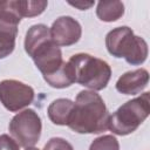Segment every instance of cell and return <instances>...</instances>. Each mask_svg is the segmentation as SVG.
Returning a JSON list of instances; mask_svg holds the SVG:
<instances>
[{
	"instance_id": "cell-1",
	"label": "cell",
	"mask_w": 150,
	"mask_h": 150,
	"mask_svg": "<svg viewBox=\"0 0 150 150\" xmlns=\"http://www.w3.org/2000/svg\"><path fill=\"white\" fill-rule=\"evenodd\" d=\"M25 50L42 73L45 81L54 88H66L74 83L68 62L62 60V53L50 36L45 25L32 26L25 39Z\"/></svg>"
},
{
	"instance_id": "cell-2",
	"label": "cell",
	"mask_w": 150,
	"mask_h": 150,
	"mask_svg": "<svg viewBox=\"0 0 150 150\" xmlns=\"http://www.w3.org/2000/svg\"><path fill=\"white\" fill-rule=\"evenodd\" d=\"M109 112L102 97L93 90L80 91L68 127L79 134H100L109 127Z\"/></svg>"
},
{
	"instance_id": "cell-3",
	"label": "cell",
	"mask_w": 150,
	"mask_h": 150,
	"mask_svg": "<svg viewBox=\"0 0 150 150\" xmlns=\"http://www.w3.org/2000/svg\"><path fill=\"white\" fill-rule=\"evenodd\" d=\"M68 64L74 82L87 87L93 91L105 88L111 76L110 66L105 61L89 54L81 53L73 55L69 59Z\"/></svg>"
},
{
	"instance_id": "cell-4",
	"label": "cell",
	"mask_w": 150,
	"mask_h": 150,
	"mask_svg": "<svg viewBox=\"0 0 150 150\" xmlns=\"http://www.w3.org/2000/svg\"><path fill=\"white\" fill-rule=\"evenodd\" d=\"M108 52L115 57H123L132 66L143 63L148 56V45L141 36L127 27H117L110 30L105 38Z\"/></svg>"
},
{
	"instance_id": "cell-5",
	"label": "cell",
	"mask_w": 150,
	"mask_h": 150,
	"mask_svg": "<svg viewBox=\"0 0 150 150\" xmlns=\"http://www.w3.org/2000/svg\"><path fill=\"white\" fill-rule=\"evenodd\" d=\"M149 93H144L141 96L121 105L109 117L108 129L121 136L131 134L144 122V120L149 116Z\"/></svg>"
},
{
	"instance_id": "cell-6",
	"label": "cell",
	"mask_w": 150,
	"mask_h": 150,
	"mask_svg": "<svg viewBox=\"0 0 150 150\" xmlns=\"http://www.w3.org/2000/svg\"><path fill=\"white\" fill-rule=\"evenodd\" d=\"M41 120L33 109H26L15 115L9 123V132L25 148L36 144L41 135Z\"/></svg>"
},
{
	"instance_id": "cell-7",
	"label": "cell",
	"mask_w": 150,
	"mask_h": 150,
	"mask_svg": "<svg viewBox=\"0 0 150 150\" xmlns=\"http://www.w3.org/2000/svg\"><path fill=\"white\" fill-rule=\"evenodd\" d=\"M34 100V90L32 87L16 81L4 80L0 82V102L9 111H18Z\"/></svg>"
},
{
	"instance_id": "cell-8",
	"label": "cell",
	"mask_w": 150,
	"mask_h": 150,
	"mask_svg": "<svg viewBox=\"0 0 150 150\" xmlns=\"http://www.w3.org/2000/svg\"><path fill=\"white\" fill-rule=\"evenodd\" d=\"M53 42L56 46H71L81 38V26L71 16H61L56 19L49 29Z\"/></svg>"
},
{
	"instance_id": "cell-9",
	"label": "cell",
	"mask_w": 150,
	"mask_h": 150,
	"mask_svg": "<svg viewBox=\"0 0 150 150\" xmlns=\"http://www.w3.org/2000/svg\"><path fill=\"white\" fill-rule=\"evenodd\" d=\"M149 74L145 69H136L123 74L116 82V89L125 95H136L148 84Z\"/></svg>"
},
{
	"instance_id": "cell-10",
	"label": "cell",
	"mask_w": 150,
	"mask_h": 150,
	"mask_svg": "<svg viewBox=\"0 0 150 150\" xmlns=\"http://www.w3.org/2000/svg\"><path fill=\"white\" fill-rule=\"evenodd\" d=\"M74 102L67 98H57L50 103L48 107V117L49 120L57 125H68V122L71 116Z\"/></svg>"
},
{
	"instance_id": "cell-11",
	"label": "cell",
	"mask_w": 150,
	"mask_h": 150,
	"mask_svg": "<svg viewBox=\"0 0 150 150\" xmlns=\"http://www.w3.org/2000/svg\"><path fill=\"white\" fill-rule=\"evenodd\" d=\"M18 25L0 20V59L8 56L15 47Z\"/></svg>"
},
{
	"instance_id": "cell-12",
	"label": "cell",
	"mask_w": 150,
	"mask_h": 150,
	"mask_svg": "<svg viewBox=\"0 0 150 150\" xmlns=\"http://www.w3.org/2000/svg\"><path fill=\"white\" fill-rule=\"evenodd\" d=\"M96 13L102 21H116L123 15L124 6L121 1H101L97 5Z\"/></svg>"
},
{
	"instance_id": "cell-13",
	"label": "cell",
	"mask_w": 150,
	"mask_h": 150,
	"mask_svg": "<svg viewBox=\"0 0 150 150\" xmlns=\"http://www.w3.org/2000/svg\"><path fill=\"white\" fill-rule=\"evenodd\" d=\"M18 13L20 18L25 16H36L41 14L46 7L47 1H16Z\"/></svg>"
},
{
	"instance_id": "cell-14",
	"label": "cell",
	"mask_w": 150,
	"mask_h": 150,
	"mask_svg": "<svg viewBox=\"0 0 150 150\" xmlns=\"http://www.w3.org/2000/svg\"><path fill=\"white\" fill-rule=\"evenodd\" d=\"M89 150H120V144L114 136L105 135L96 138L91 143Z\"/></svg>"
},
{
	"instance_id": "cell-15",
	"label": "cell",
	"mask_w": 150,
	"mask_h": 150,
	"mask_svg": "<svg viewBox=\"0 0 150 150\" xmlns=\"http://www.w3.org/2000/svg\"><path fill=\"white\" fill-rule=\"evenodd\" d=\"M43 150H74L71 144L67 142L63 138L54 137L48 141V143L45 145Z\"/></svg>"
},
{
	"instance_id": "cell-16",
	"label": "cell",
	"mask_w": 150,
	"mask_h": 150,
	"mask_svg": "<svg viewBox=\"0 0 150 150\" xmlns=\"http://www.w3.org/2000/svg\"><path fill=\"white\" fill-rule=\"evenodd\" d=\"M0 150H19V145L8 135H1L0 136Z\"/></svg>"
},
{
	"instance_id": "cell-17",
	"label": "cell",
	"mask_w": 150,
	"mask_h": 150,
	"mask_svg": "<svg viewBox=\"0 0 150 150\" xmlns=\"http://www.w3.org/2000/svg\"><path fill=\"white\" fill-rule=\"evenodd\" d=\"M69 4L74 7H77L79 9H88L89 7H91L94 5L93 1H90V2H69Z\"/></svg>"
},
{
	"instance_id": "cell-18",
	"label": "cell",
	"mask_w": 150,
	"mask_h": 150,
	"mask_svg": "<svg viewBox=\"0 0 150 150\" xmlns=\"http://www.w3.org/2000/svg\"><path fill=\"white\" fill-rule=\"evenodd\" d=\"M26 150H38V149H35V148L32 146V148H26Z\"/></svg>"
}]
</instances>
